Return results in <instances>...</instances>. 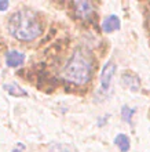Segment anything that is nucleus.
Segmentation results:
<instances>
[{
	"label": "nucleus",
	"instance_id": "nucleus-1",
	"mask_svg": "<svg viewBox=\"0 0 150 152\" xmlns=\"http://www.w3.org/2000/svg\"><path fill=\"white\" fill-rule=\"evenodd\" d=\"M92 75V58L84 48H77L62 71L63 79L77 86L88 83Z\"/></svg>",
	"mask_w": 150,
	"mask_h": 152
},
{
	"label": "nucleus",
	"instance_id": "nucleus-2",
	"mask_svg": "<svg viewBox=\"0 0 150 152\" xmlns=\"http://www.w3.org/2000/svg\"><path fill=\"white\" fill-rule=\"evenodd\" d=\"M8 31L15 39L30 42L41 33V26L33 12L20 10L14 12L8 21Z\"/></svg>",
	"mask_w": 150,
	"mask_h": 152
},
{
	"label": "nucleus",
	"instance_id": "nucleus-3",
	"mask_svg": "<svg viewBox=\"0 0 150 152\" xmlns=\"http://www.w3.org/2000/svg\"><path fill=\"white\" fill-rule=\"evenodd\" d=\"M114 73H116V64L113 61H109V62L103 65L102 72H101V87H102L103 91L109 90Z\"/></svg>",
	"mask_w": 150,
	"mask_h": 152
},
{
	"label": "nucleus",
	"instance_id": "nucleus-4",
	"mask_svg": "<svg viewBox=\"0 0 150 152\" xmlns=\"http://www.w3.org/2000/svg\"><path fill=\"white\" fill-rule=\"evenodd\" d=\"M75 11H76V15L81 18V20H86L88 17L92 14L94 11V7L90 1H76L75 4Z\"/></svg>",
	"mask_w": 150,
	"mask_h": 152
},
{
	"label": "nucleus",
	"instance_id": "nucleus-5",
	"mask_svg": "<svg viewBox=\"0 0 150 152\" xmlns=\"http://www.w3.org/2000/svg\"><path fill=\"white\" fill-rule=\"evenodd\" d=\"M25 61V56L22 53L17 51V50H11V51H8L6 54V64L7 66L10 68H17V66H20V65L24 64Z\"/></svg>",
	"mask_w": 150,
	"mask_h": 152
},
{
	"label": "nucleus",
	"instance_id": "nucleus-6",
	"mask_svg": "<svg viewBox=\"0 0 150 152\" xmlns=\"http://www.w3.org/2000/svg\"><path fill=\"white\" fill-rule=\"evenodd\" d=\"M120 26H121V22H120V18L117 15H107L102 22V29L106 33L119 31Z\"/></svg>",
	"mask_w": 150,
	"mask_h": 152
},
{
	"label": "nucleus",
	"instance_id": "nucleus-7",
	"mask_svg": "<svg viewBox=\"0 0 150 152\" xmlns=\"http://www.w3.org/2000/svg\"><path fill=\"white\" fill-rule=\"evenodd\" d=\"M122 83L125 84L127 87H130L131 90H134V91H136L139 88V86H141L138 76L134 75V73H131V72L122 73Z\"/></svg>",
	"mask_w": 150,
	"mask_h": 152
},
{
	"label": "nucleus",
	"instance_id": "nucleus-8",
	"mask_svg": "<svg viewBox=\"0 0 150 152\" xmlns=\"http://www.w3.org/2000/svg\"><path fill=\"white\" fill-rule=\"evenodd\" d=\"M114 145L121 152H127V151H130L131 141L128 138V136H125V134H117L114 138Z\"/></svg>",
	"mask_w": 150,
	"mask_h": 152
},
{
	"label": "nucleus",
	"instance_id": "nucleus-9",
	"mask_svg": "<svg viewBox=\"0 0 150 152\" xmlns=\"http://www.w3.org/2000/svg\"><path fill=\"white\" fill-rule=\"evenodd\" d=\"M48 152H79V151L70 144H65V142H54V144L50 145Z\"/></svg>",
	"mask_w": 150,
	"mask_h": 152
},
{
	"label": "nucleus",
	"instance_id": "nucleus-10",
	"mask_svg": "<svg viewBox=\"0 0 150 152\" xmlns=\"http://www.w3.org/2000/svg\"><path fill=\"white\" fill-rule=\"evenodd\" d=\"M4 90H6L8 94L15 96V97H25V96H26V91H24V90H22L18 84H14V83L4 84Z\"/></svg>",
	"mask_w": 150,
	"mask_h": 152
},
{
	"label": "nucleus",
	"instance_id": "nucleus-11",
	"mask_svg": "<svg viewBox=\"0 0 150 152\" xmlns=\"http://www.w3.org/2000/svg\"><path fill=\"white\" fill-rule=\"evenodd\" d=\"M135 113V109L134 108H130V107H122V111H121V116L122 119L125 120L127 123H131V120H132V116Z\"/></svg>",
	"mask_w": 150,
	"mask_h": 152
},
{
	"label": "nucleus",
	"instance_id": "nucleus-12",
	"mask_svg": "<svg viewBox=\"0 0 150 152\" xmlns=\"http://www.w3.org/2000/svg\"><path fill=\"white\" fill-rule=\"evenodd\" d=\"M7 7H8V1H0V11L7 10Z\"/></svg>",
	"mask_w": 150,
	"mask_h": 152
}]
</instances>
